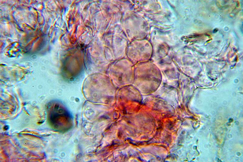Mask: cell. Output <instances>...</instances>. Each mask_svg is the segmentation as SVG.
Returning a JSON list of instances; mask_svg holds the SVG:
<instances>
[{
  "label": "cell",
  "mask_w": 243,
  "mask_h": 162,
  "mask_svg": "<svg viewBox=\"0 0 243 162\" xmlns=\"http://www.w3.org/2000/svg\"><path fill=\"white\" fill-rule=\"evenodd\" d=\"M48 121L54 129L65 131L71 127L72 120L68 112L60 104L49 103L47 108Z\"/></svg>",
  "instance_id": "6da1fadb"
}]
</instances>
